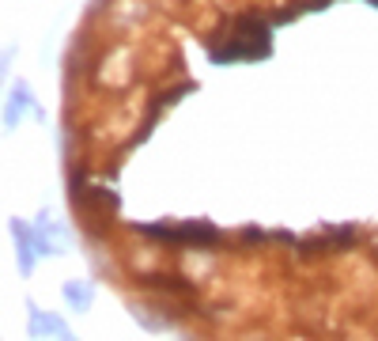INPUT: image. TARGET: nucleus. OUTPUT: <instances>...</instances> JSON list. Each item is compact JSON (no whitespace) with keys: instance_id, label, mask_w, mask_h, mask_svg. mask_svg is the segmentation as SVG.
<instances>
[{"instance_id":"f257e3e1","label":"nucleus","mask_w":378,"mask_h":341,"mask_svg":"<svg viewBox=\"0 0 378 341\" xmlns=\"http://www.w3.org/2000/svg\"><path fill=\"white\" fill-rule=\"evenodd\" d=\"M27 334H30V341H42V337H61L64 330V318L61 315H50V311H42V307L35 303V300H27Z\"/></svg>"},{"instance_id":"423d86ee","label":"nucleus","mask_w":378,"mask_h":341,"mask_svg":"<svg viewBox=\"0 0 378 341\" xmlns=\"http://www.w3.org/2000/svg\"><path fill=\"white\" fill-rule=\"evenodd\" d=\"M61 341H80V337H72V334H69V330H64V334H61Z\"/></svg>"},{"instance_id":"20e7f679","label":"nucleus","mask_w":378,"mask_h":341,"mask_svg":"<svg viewBox=\"0 0 378 341\" xmlns=\"http://www.w3.org/2000/svg\"><path fill=\"white\" fill-rule=\"evenodd\" d=\"M35 103L30 99V87L23 84V80H16V87H12V99H8V110H4V125L8 129H16L19 122H23V114H27V106Z\"/></svg>"},{"instance_id":"f03ea898","label":"nucleus","mask_w":378,"mask_h":341,"mask_svg":"<svg viewBox=\"0 0 378 341\" xmlns=\"http://www.w3.org/2000/svg\"><path fill=\"white\" fill-rule=\"evenodd\" d=\"M12 235H16V243H19V273L30 277V273H35V262L42 258L38 255V228L30 232L27 220H12Z\"/></svg>"},{"instance_id":"39448f33","label":"nucleus","mask_w":378,"mask_h":341,"mask_svg":"<svg viewBox=\"0 0 378 341\" xmlns=\"http://www.w3.org/2000/svg\"><path fill=\"white\" fill-rule=\"evenodd\" d=\"M61 296H64L69 307H76V315H84L87 307H91V300H95V284L91 281H64Z\"/></svg>"},{"instance_id":"7ed1b4c3","label":"nucleus","mask_w":378,"mask_h":341,"mask_svg":"<svg viewBox=\"0 0 378 341\" xmlns=\"http://www.w3.org/2000/svg\"><path fill=\"white\" fill-rule=\"evenodd\" d=\"M159 239H185V243H216V228L208 224H185V228H144Z\"/></svg>"}]
</instances>
